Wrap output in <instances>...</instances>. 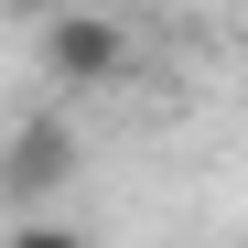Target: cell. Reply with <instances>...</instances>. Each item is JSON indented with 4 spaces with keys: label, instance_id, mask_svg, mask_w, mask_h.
Masks as SVG:
<instances>
[{
    "label": "cell",
    "instance_id": "obj_1",
    "mask_svg": "<svg viewBox=\"0 0 248 248\" xmlns=\"http://www.w3.org/2000/svg\"><path fill=\"white\" fill-rule=\"evenodd\" d=\"M44 76L108 87V76H130V32H119L108 11H54V22H44Z\"/></svg>",
    "mask_w": 248,
    "mask_h": 248
},
{
    "label": "cell",
    "instance_id": "obj_2",
    "mask_svg": "<svg viewBox=\"0 0 248 248\" xmlns=\"http://www.w3.org/2000/svg\"><path fill=\"white\" fill-rule=\"evenodd\" d=\"M65 173H76V130H65V119L11 130V151H0V184H11V194H54Z\"/></svg>",
    "mask_w": 248,
    "mask_h": 248
}]
</instances>
